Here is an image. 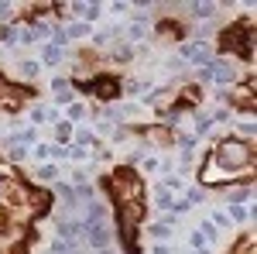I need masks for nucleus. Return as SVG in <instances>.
<instances>
[{
    "label": "nucleus",
    "mask_w": 257,
    "mask_h": 254,
    "mask_svg": "<svg viewBox=\"0 0 257 254\" xmlns=\"http://www.w3.org/2000/svg\"><path fill=\"white\" fill-rule=\"evenodd\" d=\"M254 165V144L250 141H240V137H226L216 144V155H213V172L199 168V179L209 186V182H230L237 168H250Z\"/></svg>",
    "instance_id": "f257e3e1"
},
{
    "label": "nucleus",
    "mask_w": 257,
    "mask_h": 254,
    "mask_svg": "<svg viewBox=\"0 0 257 254\" xmlns=\"http://www.w3.org/2000/svg\"><path fill=\"white\" fill-rule=\"evenodd\" d=\"M202 72H206V79H209V82H219V86L237 82V65H233L230 59H213L206 69H202Z\"/></svg>",
    "instance_id": "f03ea898"
},
{
    "label": "nucleus",
    "mask_w": 257,
    "mask_h": 254,
    "mask_svg": "<svg viewBox=\"0 0 257 254\" xmlns=\"http://www.w3.org/2000/svg\"><path fill=\"white\" fill-rule=\"evenodd\" d=\"M82 234H86V244L93 247V251H110V223H93V227H82Z\"/></svg>",
    "instance_id": "7ed1b4c3"
},
{
    "label": "nucleus",
    "mask_w": 257,
    "mask_h": 254,
    "mask_svg": "<svg viewBox=\"0 0 257 254\" xmlns=\"http://www.w3.org/2000/svg\"><path fill=\"white\" fill-rule=\"evenodd\" d=\"M52 93H55V103H62V107H69V103H76V86H72V79H52Z\"/></svg>",
    "instance_id": "20e7f679"
},
{
    "label": "nucleus",
    "mask_w": 257,
    "mask_h": 254,
    "mask_svg": "<svg viewBox=\"0 0 257 254\" xmlns=\"http://www.w3.org/2000/svg\"><path fill=\"white\" fill-rule=\"evenodd\" d=\"M72 144L82 148V151H86V148H93V151L99 155V141H96V134H93L89 127H76V131H72Z\"/></svg>",
    "instance_id": "39448f33"
},
{
    "label": "nucleus",
    "mask_w": 257,
    "mask_h": 254,
    "mask_svg": "<svg viewBox=\"0 0 257 254\" xmlns=\"http://www.w3.org/2000/svg\"><path fill=\"white\" fill-rule=\"evenodd\" d=\"M62 55H65V48H59L55 41H48V45H41V62L45 65H59Z\"/></svg>",
    "instance_id": "423d86ee"
},
{
    "label": "nucleus",
    "mask_w": 257,
    "mask_h": 254,
    "mask_svg": "<svg viewBox=\"0 0 257 254\" xmlns=\"http://www.w3.org/2000/svg\"><path fill=\"white\" fill-rule=\"evenodd\" d=\"M148 234L161 244V240H168V237H172V223H168V220H158V223H151V227H148Z\"/></svg>",
    "instance_id": "0eeeda50"
},
{
    "label": "nucleus",
    "mask_w": 257,
    "mask_h": 254,
    "mask_svg": "<svg viewBox=\"0 0 257 254\" xmlns=\"http://www.w3.org/2000/svg\"><path fill=\"white\" fill-rule=\"evenodd\" d=\"M89 35H93V31H89V24H86V21H76V24H69V28H65V38L72 41V38H89Z\"/></svg>",
    "instance_id": "6e6552de"
},
{
    "label": "nucleus",
    "mask_w": 257,
    "mask_h": 254,
    "mask_svg": "<svg viewBox=\"0 0 257 254\" xmlns=\"http://www.w3.org/2000/svg\"><path fill=\"white\" fill-rule=\"evenodd\" d=\"M38 72H41V62H35V59H24V62L18 65V76H21V79H35Z\"/></svg>",
    "instance_id": "1a4fd4ad"
},
{
    "label": "nucleus",
    "mask_w": 257,
    "mask_h": 254,
    "mask_svg": "<svg viewBox=\"0 0 257 254\" xmlns=\"http://www.w3.org/2000/svg\"><path fill=\"white\" fill-rule=\"evenodd\" d=\"M7 158H11V161H24V158H28V148L18 144L14 137H7Z\"/></svg>",
    "instance_id": "9d476101"
},
{
    "label": "nucleus",
    "mask_w": 257,
    "mask_h": 254,
    "mask_svg": "<svg viewBox=\"0 0 257 254\" xmlns=\"http://www.w3.org/2000/svg\"><path fill=\"white\" fill-rule=\"evenodd\" d=\"M189 11H192V14H196V18H209L213 21V14H216V4H189Z\"/></svg>",
    "instance_id": "9b49d317"
},
{
    "label": "nucleus",
    "mask_w": 257,
    "mask_h": 254,
    "mask_svg": "<svg viewBox=\"0 0 257 254\" xmlns=\"http://www.w3.org/2000/svg\"><path fill=\"white\" fill-rule=\"evenodd\" d=\"M155 203H158V210H172L175 199H172V193H168L165 186H158V189H155Z\"/></svg>",
    "instance_id": "f8f14e48"
},
{
    "label": "nucleus",
    "mask_w": 257,
    "mask_h": 254,
    "mask_svg": "<svg viewBox=\"0 0 257 254\" xmlns=\"http://www.w3.org/2000/svg\"><path fill=\"white\" fill-rule=\"evenodd\" d=\"M35 179H38V182H55V179H59V168H55V165H41L38 172H35Z\"/></svg>",
    "instance_id": "ddd939ff"
},
{
    "label": "nucleus",
    "mask_w": 257,
    "mask_h": 254,
    "mask_svg": "<svg viewBox=\"0 0 257 254\" xmlns=\"http://www.w3.org/2000/svg\"><path fill=\"white\" fill-rule=\"evenodd\" d=\"M55 127H59V131H55V137H59V144H69V137H72V131H76V127H72L69 120H59Z\"/></svg>",
    "instance_id": "4468645a"
},
{
    "label": "nucleus",
    "mask_w": 257,
    "mask_h": 254,
    "mask_svg": "<svg viewBox=\"0 0 257 254\" xmlns=\"http://www.w3.org/2000/svg\"><path fill=\"white\" fill-rule=\"evenodd\" d=\"M65 114H69V124H72V120H82V117H86V103H79V100H76V103H69V107H65Z\"/></svg>",
    "instance_id": "2eb2a0df"
},
{
    "label": "nucleus",
    "mask_w": 257,
    "mask_h": 254,
    "mask_svg": "<svg viewBox=\"0 0 257 254\" xmlns=\"http://www.w3.org/2000/svg\"><path fill=\"white\" fill-rule=\"evenodd\" d=\"M82 14H86V24H89V21H99L103 18V4H86Z\"/></svg>",
    "instance_id": "dca6fc26"
},
{
    "label": "nucleus",
    "mask_w": 257,
    "mask_h": 254,
    "mask_svg": "<svg viewBox=\"0 0 257 254\" xmlns=\"http://www.w3.org/2000/svg\"><path fill=\"white\" fill-rule=\"evenodd\" d=\"M199 234H202L206 240H209V244H213V240H216V227H213L209 220H202V223H199Z\"/></svg>",
    "instance_id": "f3484780"
},
{
    "label": "nucleus",
    "mask_w": 257,
    "mask_h": 254,
    "mask_svg": "<svg viewBox=\"0 0 257 254\" xmlns=\"http://www.w3.org/2000/svg\"><path fill=\"white\" fill-rule=\"evenodd\" d=\"M35 158H38L41 165H45V161L52 158V144H35Z\"/></svg>",
    "instance_id": "a211bd4d"
},
{
    "label": "nucleus",
    "mask_w": 257,
    "mask_h": 254,
    "mask_svg": "<svg viewBox=\"0 0 257 254\" xmlns=\"http://www.w3.org/2000/svg\"><path fill=\"white\" fill-rule=\"evenodd\" d=\"M161 186H165L168 193H175V189H182V179H178V176H168L165 182H161Z\"/></svg>",
    "instance_id": "6ab92c4d"
},
{
    "label": "nucleus",
    "mask_w": 257,
    "mask_h": 254,
    "mask_svg": "<svg viewBox=\"0 0 257 254\" xmlns=\"http://www.w3.org/2000/svg\"><path fill=\"white\" fill-rule=\"evenodd\" d=\"M202 199H206L202 189H189V196H185V203H189V206H192V203H202Z\"/></svg>",
    "instance_id": "aec40b11"
},
{
    "label": "nucleus",
    "mask_w": 257,
    "mask_h": 254,
    "mask_svg": "<svg viewBox=\"0 0 257 254\" xmlns=\"http://www.w3.org/2000/svg\"><path fill=\"white\" fill-rule=\"evenodd\" d=\"M209 223H213V227H230V216H226V213H219V210H216Z\"/></svg>",
    "instance_id": "412c9836"
},
{
    "label": "nucleus",
    "mask_w": 257,
    "mask_h": 254,
    "mask_svg": "<svg viewBox=\"0 0 257 254\" xmlns=\"http://www.w3.org/2000/svg\"><path fill=\"white\" fill-rule=\"evenodd\" d=\"M189 244H192V247L199 251V247H206V237L199 234V230H192V234H189Z\"/></svg>",
    "instance_id": "4be33fe9"
},
{
    "label": "nucleus",
    "mask_w": 257,
    "mask_h": 254,
    "mask_svg": "<svg viewBox=\"0 0 257 254\" xmlns=\"http://www.w3.org/2000/svg\"><path fill=\"white\" fill-rule=\"evenodd\" d=\"M240 134L247 137V141L254 137V120H250V117H247V120H243V124H240Z\"/></svg>",
    "instance_id": "5701e85b"
},
{
    "label": "nucleus",
    "mask_w": 257,
    "mask_h": 254,
    "mask_svg": "<svg viewBox=\"0 0 257 254\" xmlns=\"http://www.w3.org/2000/svg\"><path fill=\"white\" fill-rule=\"evenodd\" d=\"M178 52H182V55H185V59H196V41H189V45H182V48H178Z\"/></svg>",
    "instance_id": "b1692460"
},
{
    "label": "nucleus",
    "mask_w": 257,
    "mask_h": 254,
    "mask_svg": "<svg viewBox=\"0 0 257 254\" xmlns=\"http://www.w3.org/2000/svg\"><path fill=\"white\" fill-rule=\"evenodd\" d=\"M14 14V4H0V21H11Z\"/></svg>",
    "instance_id": "393cba45"
},
{
    "label": "nucleus",
    "mask_w": 257,
    "mask_h": 254,
    "mask_svg": "<svg viewBox=\"0 0 257 254\" xmlns=\"http://www.w3.org/2000/svg\"><path fill=\"white\" fill-rule=\"evenodd\" d=\"M151 254H172V247H168V244H155V247H151Z\"/></svg>",
    "instance_id": "a878e982"
},
{
    "label": "nucleus",
    "mask_w": 257,
    "mask_h": 254,
    "mask_svg": "<svg viewBox=\"0 0 257 254\" xmlns=\"http://www.w3.org/2000/svg\"><path fill=\"white\" fill-rule=\"evenodd\" d=\"M196 254H209V251H206V247H199V251H196Z\"/></svg>",
    "instance_id": "bb28decb"
},
{
    "label": "nucleus",
    "mask_w": 257,
    "mask_h": 254,
    "mask_svg": "<svg viewBox=\"0 0 257 254\" xmlns=\"http://www.w3.org/2000/svg\"><path fill=\"white\" fill-rule=\"evenodd\" d=\"M99 254H113V251H99Z\"/></svg>",
    "instance_id": "cd10ccee"
}]
</instances>
